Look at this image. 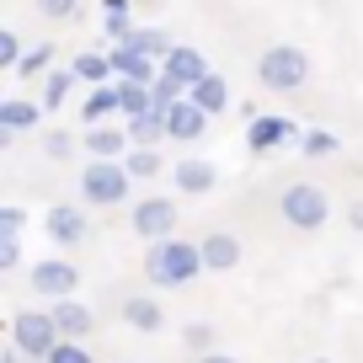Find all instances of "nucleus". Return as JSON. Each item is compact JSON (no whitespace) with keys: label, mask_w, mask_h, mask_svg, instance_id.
Here are the masks:
<instances>
[{"label":"nucleus","mask_w":363,"mask_h":363,"mask_svg":"<svg viewBox=\"0 0 363 363\" xmlns=\"http://www.w3.org/2000/svg\"><path fill=\"white\" fill-rule=\"evenodd\" d=\"M198 272H208V267L193 240H160V246L145 251V278L155 289H182V284H193Z\"/></svg>","instance_id":"f257e3e1"},{"label":"nucleus","mask_w":363,"mask_h":363,"mask_svg":"<svg viewBox=\"0 0 363 363\" xmlns=\"http://www.w3.org/2000/svg\"><path fill=\"white\" fill-rule=\"evenodd\" d=\"M69 75H75V80H86L91 91H96V86H118L113 54H75V65H69Z\"/></svg>","instance_id":"f3484780"},{"label":"nucleus","mask_w":363,"mask_h":363,"mask_svg":"<svg viewBox=\"0 0 363 363\" xmlns=\"http://www.w3.org/2000/svg\"><path fill=\"white\" fill-rule=\"evenodd\" d=\"M113 69H118V80H134V86H155V80H160V65L150 54H139L134 43L113 48Z\"/></svg>","instance_id":"9b49d317"},{"label":"nucleus","mask_w":363,"mask_h":363,"mask_svg":"<svg viewBox=\"0 0 363 363\" xmlns=\"http://www.w3.org/2000/svg\"><path fill=\"white\" fill-rule=\"evenodd\" d=\"M59 326H54V310H16L11 315V347L22 352V358H43L59 347Z\"/></svg>","instance_id":"7ed1b4c3"},{"label":"nucleus","mask_w":363,"mask_h":363,"mask_svg":"<svg viewBox=\"0 0 363 363\" xmlns=\"http://www.w3.org/2000/svg\"><path fill=\"white\" fill-rule=\"evenodd\" d=\"M91 305H80V299H65V305H54V326H59V337L65 342H86L91 337Z\"/></svg>","instance_id":"dca6fc26"},{"label":"nucleus","mask_w":363,"mask_h":363,"mask_svg":"<svg viewBox=\"0 0 363 363\" xmlns=\"http://www.w3.org/2000/svg\"><path fill=\"white\" fill-rule=\"evenodd\" d=\"M123 166H128V177H134V182L160 177V155H155V150H128V160H123Z\"/></svg>","instance_id":"a878e982"},{"label":"nucleus","mask_w":363,"mask_h":363,"mask_svg":"<svg viewBox=\"0 0 363 363\" xmlns=\"http://www.w3.org/2000/svg\"><path fill=\"white\" fill-rule=\"evenodd\" d=\"M43 230H48V240H54V246H80V240L91 235L86 214H80L75 203H54V208L43 214Z\"/></svg>","instance_id":"6e6552de"},{"label":"nucleus","mask_w":363,"mask_h":363,"mask_svg":"<svg viewBox=\"0 0 363 363\" xmlns=\"http://www.w3.org/2000/svg\"><path fill=\"white\" fill-rule=\"evenodd\" d=\"M38 118H43V102H27V96H6L0 102V128H11V134L33 128Z\"/></svg>","instance_id":"aec40b11"},{"label":"nucleus","mask_w":363,"mask_h":363,"mask_svg":"<svg viewBox=\"0 0 363 363\" xmlns=\"http://www.w3.org/2000/svg\"><path fill=\"white\" fill-rule=\"evenodd\" d=\"M6 363H22V352H16V347H6Z\"/></svg>","instance_id":"4c0bfd02"},{"label":"nucleus","mask_w":363,"mask_h":363,"mask_svg":"<svg viewBox=\"0 0 363 363\" xmlns=\"http://www.w3.org/2000/svg\"><path fill=\"white\" fill-rule=\"evenodd\" d=\"M48 363H91V352H86V342H59L48 352Z\"/></svg>","instance_id":"c756f323"},{"label":"nucleus","mask_w":363,"mask_h":363,"mask_svg":"<svg viewBox=\"0 0 363 363\" xmlns=\"http://www.w3.org/2000/svg\"><path fill=\"white\" fill-rule=\"evenodd\" d=\"M33 289L43 299H59V305H65V299H75V289H80V267L65 262V257H43L33 267Z\"/></svg>","instance_id":"0eeeda50"},{"label":"nucleus","mask_w":363,"mask_h":363,"mask_svg":"<svg viewBox=\"0 0 363 363\" xmlns=\"http://www.w3.org/2000/svg\"><path fill=\"white\" fill-rule=\"evenodd\" d=\"M123 320H128L134 331H145V337H150V331H160V326H166V310H160L150 294H128V305H123Z\"/></svg>","instance_id":"6ab92c4d"},{"label":"nucleus","mask_w":363,"mask_h":363,"mask_svg":"<svg viewBox=\"0 0 363 363\" xmlns=\"http://www.w3.org/2000/svg\"><path fill=\"white\" fill-rule=\"evenodd\" d=\"M22 54H27V48H22V38H16L11 27H6V33H0V65H6V69H16V65H22Z\"/></svg>","instance_id":"cd10ccee"},{"label":"nucleus","mask_w":363,"mask_h":363,"mask_svg":"<svg viewBox=\"0 0 363 363\" xmlns=\"http://www.w3.org/2000/svg\"><path fill=\"white\" fill-rule=\"evenodd\" d=\"M171 187H182V193H193V198H203V193H214V187H219V166H214V160L187 155V160H177V166H171Z\"/></svg>","instance_id":"1a4fd4ad"},{"label":"nucleus","mask_w":363,"mask_h":363,"mask_svg":"<svg viewBox=\"0 0 363 363\" xmlns=\"http://www.w3.org/2000/svg\"><path fill=\"white\" fill-rule=\"evenodd\" d=\"M128 225H134V235L150 240V246H160V240H177V235H171V230H177V203H171V198H139Z\"/></svg>","instance_id":"423d86ee"},{"label":"nucleus","mask_w":363,"mask_h":363,"mask_svg":"<svg viewBox=\"0 0 363 363\" xmlns=\"http://www.w3.org/2000/svg\"><path fill=\"white\" fill-rule=\"evenodd\" d=\"M22 230H27V208L0 203V235H22Z\"/></svg>","instance_id":"c85d7f7f"},{"label":"nucleus","mask_w":363,"mask_h":363,"mask_svg":"<svg viewBox=\"0 0 363 363\" xmlns=\"http://www.w3.org/2000/svg\"><path fill=\"white\" fill-rule=\"evenodd\" d=\"M16 262H22V246H16V235H0V267L11 272Z\"/></svg>","instance_id":"72a5a7b5"},{"label":"nucleus","mask_w":363,"mask_h":363,"mask_svg":"<svg viewBox=\"0 0 363 363\" xmlns=\"http://www.w3.org/2000/svg\"><path fill=\"white\" fill-rule=\"evenodd\" d=\"M203 128H208V113H203V107H193V102H177L166 113V139H177V145H198Z\"/></svg>","instance_id":"f8f14e48"},{"label":"nucleus","mask_w":363,"mask_h":363,"mask_svg":"<svg viewBox=\"0 0 363 363\" xmlns=\"http://www.w3.org/2000/svg\"><path fill=\"white\" fill-rule=\"evenodd\" d=\"M257 80L267 91H299L310 80V59H305V48H294V43H272L267 54L257 59Z\"/></svg>","instance_id":"f03ea898"},{"label":"nucleus","mask_w":363,"mask_h":363,"mask_svg":"<svg viewBox=\"0 0 363 363\" xmlns=\"http://www.w3.org/2000/svg\"><path fill=\"white\" fill-rule=\"evenodd\" d=\"M48 65H54V43H38V48H27V54H22L16 75H22V80H33V75H48Z\"/></svg>","instance_id":"393cba45"},{"label":"nucleus","mask_w":363,"mask_h":363,"mask_svg":"<svg viewBox=\"0 0 363 363\" xmlns=\"http://www.w3.org/2000/svg\"><path fill=\"white\" fill-rule=\"evenodd\" d=\"M128 139H134V150H150L155 139H166V118L160 113H145V118H128Z\"/></svg>","instance_id":"4be33fe9"},{"label":"nucleus","mask_w":363,"mask_h":363,"mask_svg":"<svg viewBox=\"0 0 363 363\" xmlns=\"http://www.w3.org/2000/svg\"><path fill=\"white\" fill-rule=\"evenodd\" d=\"M347 225H352V230H363V203H352V208H347Z\"/></svg>","instance_id":"c9c22d12"},{"label":"nucleus","mask_w":363,"mask_h":363,"mask_svg":"<svg viewBox=\"0 0 363 363\" xmlns=\"http://www.w3.org/2000/svg\"><path fill=\"white\" fill-rule=\"evenodd\" d=\"M102 11H107V16H123V11H128V0H102Z\"/></svg>","instance_id":"f704fd0d"},{"label":"nucleus","mask_w":363,"mask_h":363,"mask_svg":"<svg viewBox=\"0 0 363 363\" xmlns=\"http://www.w3.org/2000/svg\"><path fill=\"white\" fill-rule=\"evenodd\" d=\"M123 113V102H118V86H96L86 91V102H80V123L86 128H107V118Z\"/></svg>","instance_id":"2eb2a0df"},{"label":"nucleus","mask_w":363,"mask_h":363,"mask_svg":"<svg viewBox=\"0 0 363 363\" xmlns=\"http://www.w3.org/2000/svg\"><path fill=\"white\" fill-rule=\"evenodd\" d=\"M86 150L91 160H118L123 150H134V139H128V128H86Z\"/></svg>","instance_id":"a211bd4d"},{"label":"nucleus","mask_w":363,"mask_h":363,"mask_svg":"<svg viewBox=\"0 0 363 363\" xmlns=\"http://www.w3.org/2000/svg\"><path fill=\"white\" fill-rule=\"evenodd\" d=\"M187 102H193V107H203L208 118H219V113L230 107V86H225V75H208L203 86H193V91H187Z\"/></svg>","instance_id":"412c9836"},{"label":"nucleus","mask_w":363,"mask_h":363,"mask_svg":"<svg viewBox=\"0 0 363 363\" xmlns=\"http://www.w3.org/2000/svg\"><path fill=\"white\" fill-rule=\"evenodd\" d=\"M278 214L294 230H320L326 214H331V203H326V193H320L315 182H294V187H284V198H278Z\"/></svg>","instance_id":"39448f33"},{"label":"nucleus","mask_w":363,"mask_h":363,"mask_svg":"<svg viewBox=\"0 0 363 363\" xmlns=\"http://www.w3.org/2000/svg\"><path fill=\"white\" fill-rule=\"evenodd\" d=\"M160 75H171L177 86H187V91H193V86H203V80L214 75V69H208V59L198 54L193 43H177V54H171L166 65H160Z\"/></svg>","instance_id":"9d476101"},{"label":"nucleus","mask_w":363,"mask_h":363,"mask_svg":"<svg viewBox=\"0 0 363 363\" xmlns=\"http://www.w3.org/2000/svg\"><path fill=\"white\" fill-rule=\"evenodd\" d=\"M75 6H80V0H38V11L54 16V22H69V16H75Z\"/></svg>","instance_id":"2f4dec72"},{"label":"nucleus","mask_w":363,"mask_h":363,"mask_svg":"<svg viewBox=\"0 0 363 363\" xmlns=\"http://www.w3.org/2000/svg\"><path fill=\"white\" fill-rule=\"evenodd\" d=\"M310 363H331V358H310Z\"/></svg>","instance_id":"58836bf2"},{"label":"nucleus","mask_w":363,"mask_h":363,"mask_svg":"<svg viewBox=\"0 0 363 363\" xmlns=\"http://www.w3.org/2000/svg\"><path fill=\"white\" fill-rule=\"evenodd\" d=\"M134 48H139V54H150L155 65H166V59L177 54V43H171L160 27H139V33H134Z\"/></svg>","instance_id":"5701e85b"},{"label":"nucleus","mask_w":363,"mask_h":363,"mask_svg":"<svg viewBox=\"0 0 363 363\" xmlns=\"http://www.w3.org/2000/svg\"><path fill=\"white\" fill-rule=\"evenodd\" d=\"M198 251H203V267L208 272H235V262H240V240L230 235V230H208Z\"/></svg>","instance_id":"4468645a"},{"label":"nucleus","mask_w":363,"mask_h":363,"mask_svg":"<svg viewBox=\"0 0 363 363\" xmlns=\"http://www.w3.org/2000/svg\"><path fill=\"white\" fill-rule=\"evenodd\" d=\"M128 166L123 160H91L86 171H80V193H86V203H96V208H113V203H123L128 198Z\"/></svg>","instance_id":"20e7f679"},{"label":"nucleus","mask_w":363,"mask_h":363,"mask_svg":"<svg viewBox=\"0 0 363 363\" xmlns=\"http://www.w3.org/2000/svg\"><path fill=\"white\" fill-rule=\"evenodd\" d=\"M299 128L289 123V118H272V113H262V118H251L246 123V145L251 150H278V145H289Z\"/></svg>","instance_id":"ddd939ff"},{"label":"nucleus","mask_w":363,"mask_h":363,"mask_svg":"<svg viewBox=\"0 0 363 363\" xmlns=\"http://www.w3.org/2000/svg\"><path fill=\"white\" fill-rule=\"evenodd\" d=\"M198 363H240V358H230V352H203Z\"/></svg>","instance_id":"e433bc0d"},{"label":"nucleus","mask_w":363,"mask_h":363,"mask_svg":"<svg viewBox=\"0 0 363 363\" xmlns=\"http://www.w3.org/2000/svg\"><path fill=\"white\" fill-rule=\"evenodd\" d=\"M69 80H75L69 69H54V75H48V86H43V113H48V107H59V102L69 96Z\"/></svg>","instance_id":"bb28decb"},{"label":"nucleus","mask_w":363,"mask_h":363,"mask_svg":"<svg viewBox=\"0 0 363 363\" xmlns=\"http://www.w3.org/2000/svg\"><path fill=\"white\" fill-rule=\"evenodd\" d=\"M299 150H305L310 160H326V155L342 150V139L331 134V128H305V134H299Z\"/></svg>","instance_id":"b1692460"},{"label":"nucleus","mask_w":363,"mask_h":363,"mask_svg":"<svg viewBox=\"0 0 363 363\" xmlns=\"http://www.w3.org/2000/svg\"><path fill=\"white\" fill-rule=\"evenodd\" d=\"M43 150H48V160H65L69 150H75V139H69V134H48V139H43Z\"/></svg>","instance_id":"473e14b6"},{"label":"nucleus","mask_w":363,"mask_h":363,"mask_svg":"<svg viewBox=\"0 0 363 363\" xmlns=\"http://www.w3.org/2000/svg\"><path fill=\"white\" fill-rule=\"evenodd\" d=\"M182 342H187V347H193L198 358H203V352H214V347H208V342H214V337H208V326H203V320H198V326H187V331H182Z\"/></svg>","instance_id":"7c9ffc66"}]
</instances>
